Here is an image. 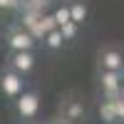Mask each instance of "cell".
<instances>
[{"label":"cell","instance_id":"52a82bcc","mask_svg":"<svg viewBox=\"0 0 124 124\" xmlns=\"http://www.w3.org/2000/svg\"><path fill=\"white\" fill-rule=\"evenodd\" d=\"M67 5H70V20L79 27V25L87 20V15H89L87 3H82V0H72V3H67Z\"/></svg>","mask_w":124,"mask_h":124},{"label":"cell","instance_id":"277c9868","mask_svg":"<svg viewBox=\"0 0 124 124\" xmlns=\"http://www.w3.org/2000/svg\"><path fill=\"white\" fill-rule=\"evenodd\" d=\"M0 89H3V94L8 99H17L25 92V77H20L10 70H3L0 72Z\"/></svg>","mask_w":124,"mask_h":124},{"label":"cell","instance_id":"5bb4252c","mask_svg":"<svg viewBox=\"0 0 124 124\" xmlns=\"http://www.w3.org/2000/svg\"><path fill=\"white\" fill-rule=\"evenodd\" d=\"M15 5V0H0V10H8V8H13Z\"/></svg>","mask_w":124,"mask_h":124},{"label":"cell","instance_id":"e0dca14e","mask_svg":"<svg viewBox=\"0 0 124 124\" xmlns=\"http://www.w3.org/2000/svg\"><path fill=\"white\" fill-rule=\"evenodd\" d=\"M65 124H70V122H65Z\"/></svg>","mask_w":124,"mask_h":124},{"label":"cell","instance_id":"9c48e42d","mask_svg":"<svg viewBox=\"0 0 124 124\" xmlns=\"http://www.w3.org/2000/svg\"><path fill=\"white\" fill-rule=\"evenodd\" d=\"M99 117L104 119L107 124H114L117 122V114H114V104H112V99H104L99 104Z\"/></svg>","mask_w":124,"mask_h":124},{"label":"cell","instance_id":"7a4b0ae2","mask_svg":"<svg viewBox=\"0 0 124 124\" xmlns=\"http://www.w3.org/2000/svg\"><path fill=\"white\" fill-rule=\"evenodd\" d=\"M15 112H17V117L20 119H35L40 114V94L32 89H25L23 94H20L15 99Z\"/></svg>","mask_w":124,"mask_h":124},{"label":"cell","instance_id":"2e32d148","mask_svg":"<svg viewBox=\"0 0 124 124\" xmlns=\"http://www.w3.org/2000/svg\"><path fill=\"white\" fill-rule=\"evenodd\" d=\"M114 124H122V122H114Z\"/></svg>","mask_w":124,"mask_h":124},{"label":"cell","instance_id":"7c38bea8","mask_svg":"<svg viewBox=\"0 0 124 124\" xmlns=\"http://www.w3.org/2000/svg\"><path fill=\"white\" fill-rule=\"evenodd\" d=\"M60 30V35H62V40H65V42H67V40H75L77 37V25L75 23H65V25H62V27H57Z\"/></svg>","mask_w":124,"mask_h":124},{"label":"cell","instance_id":"5b68a950","mask_svg":"<svg viewBox=\"0 0 124 124\" xmlns=\"http://www.w3.org/2000/svg\"><path fill=\"white\" fill-rule=\"evenodd\" d=\"M99 87L107 99H117L122 94V72H104L99 70Z\"/></svg>","mask_w":124,"mask_h":124},{"label":"cell","instance_id":"3957f363","mask_svg":"<svg viewBox=\"0 0 124 124\" xmlns=\"http://www.w3.org/2000/svg\"><path fill=\"white\" fill-rule=\"evenodd\" d=\"M37 60H35V52H10L8 60H5V70L15 72L20 77H27L30 72L35 70Z\"/></svg>","mask_w":124,"mask_h":124},{"label":"cell","instance_id":"9a60e30c","mask_svg":"<svg viewBox=\"0 0 124 124\" xmlns=\"http://www.w3.org/2000/svg\"><path fill=\"white\" fill-rule=\"evenodd\" d=\"M122 97H124V70H122Z\"/></svg>","mask_w":124,"mask_h":124},{"label":"cell","instance_id":"30bf717a","mask_svg":"<svg viewBox=\"0 0 124 124\" xmlns=\"http://www.w3.org/2000/svg\"><path fill=\"white\" fill-rule=\"evenodd\" d=\"M62 35H60V30H52V32H47L45 37H42V45L47 47V50H60L62 47Z\"/></svg>","mask_w":124,"mask_h":124},{"label":"cell","instance_id":"6da1fadb","mask_svg":"<svg viewBox=\"0 0 124 124\" xmlns=\"http://www.w3.org/2000/svg\"><path fill=\"white\" fill-rule=\"evenodd\" d=\"M5 45H8L10 52H32L37 40L30 35L25 27H13L8 32V37H5Z\"/></svg>","mask_w":124,"mask_h":124},{"label":"cell","instance_id":"8992f818","mask_svg":"<svg viewBox=\"0 0 124 124\" xmlns=\"http://www.w3.org/2000/svg\"><path fill=\"white\" fill-rule=\"evenodd\" d=\"M99 70H104V72H122V70H124V57H122V52L114 50V47L102 50V52H99Z\"/></svg>","mask_w":124,"mask_h":124},{"label":"cell","instance_id":"8fae6325","mask_svg":"<svg viewBox=\"0 0 124 124\" xmlns=\"http://www.w3.org/2000/svg\"><path fill=\"white\" fill-rule=\"evenodd\" d=\"M82 114H85V107H82L79 102H70V104L65 107V119H67V122H75V119H79Z\"/></svg>","mask_w":124,"mask_h":124},{"label":"cell","instance_id":"ba28073f","mask_svg":"<svg viewBox=\"0 0 124 124\" xmlns=\"http://www.w3.org/2000/svg\"><path fill=\"white\" fill-rule=\"evenodd\" d=\"M52 17H55L57 27H62L65 23H72V20H70V5H67V3H60V5L52 10Z\"/></svg>","mask_w":124,"mask_h":124},{"label":"cell","instance_id":"4fadbf2b","mask_svg":"<svg viewBox=\"0 0 124 124\" xmlns=\"http://www.w3.org/2000/svg\"><path fill=\"white\" fill-rule=\"evenodd\" d=\"M112 104H114V114H117V119H122V124H124V97L119 94L117 99H112Z\"/></svg>","mask_w":124,"mask_h":124}]
</instances>
